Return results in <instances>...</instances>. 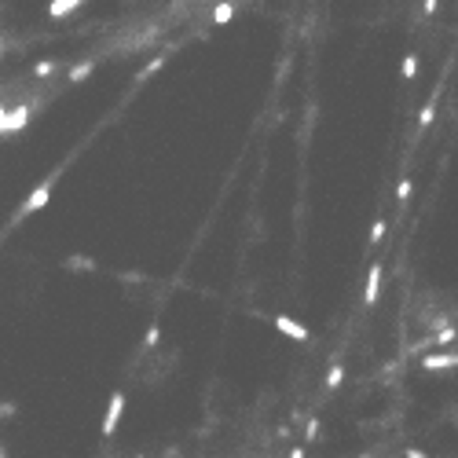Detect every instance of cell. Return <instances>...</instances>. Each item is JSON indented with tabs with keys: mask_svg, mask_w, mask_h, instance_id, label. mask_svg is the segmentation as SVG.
I'll use <instances>...</instances> for the list:
<instances>
[{
	"mask_svg": "<svg viewBox=\"0 0 458 458\" xmlns=\"http://www.w3.org/2000/svg\"><path fill=\"white\" fill-rule=\"evenodd\" d=\"M407 458H429L425 451H418V447H407Z\"/></svg>",
	"mask_w": 458,
	"mask_h": 458,
	"instance_id": "cell-20",
	"label": "cell"
},
{
	"mask_svg": "<svg viewBox=\"0 0 458 458\" xmlns=\"http://www.w3.org/2000/svg\"><path fill=\"white\" fill-rule=\"evenodd\" d=\"M8 414H15V407H12V403H4V407H0V418H8Z\"/></svg>",
	"mask_w": 458,
	"mask_h": 458,
	"instance_id": "cell-21",
	"label": "cell"
},
{
	"mask_svg": "<svg viewBox=\"0 0 458 458\" xmlns=\"http://www.w3.org/2000/svg\"><path fill=\"white\" fill-rule=\"evenodd\" d=\"M231 15H235V4H220L217 12H213V23H228Z\"/></svg>",
	"mask_w": 458,
	"mask_h": 458,
	"instance_id": "cell-12",
	"label": "cell"
},
{
	"mask_svg": "<svg viewBox=\"0 0 458 458\" xmlns=\"http://www.w3.org/2000/svg\"><path fill=\"white\" fill-rule=\"evenodd\" d=\"M158 337H162V326H151V330L143 334V348H147V352H151V348H158Z\"/></svg>",
	"mask_w": 458,
	"mask_h": 458,
	"instance_id": "cell-11",
	"label": "cell"
},
{
	"mask_svg": "<svg viewBox=\"0 0 458 458\" xmlns=\"http://www.w3.org/2000/svg\"><path fill=\"white\" fill-rule=\"evenodd\" d=\"M121 414H125V396H121V392H114V396H110V403H106L103 436H114V429H118V422H121Z\"/></svg>",
	"mask_w": 458,
	"mask_h": 458,
	"instance_id": "cell-2",
	"label": "cell"
},
{
	"mask_svg": "<svg viewBox=\"0 0 458 458\" xmlns=\"http://www.w3.org/2000/svg\"><path fill=\"white\" fill-rule=\"evenodd\" d=\"M34 73H37V77H48V73H56V62H40Z\"/></svg>",
	"mask_w": 458,
	"mask_h": 458,
	"instance_id": "cell-17",
	"label": "cell"
},
{
	"mask_svg": "<svg viewBox=\"0 0 458 458\" xmlns=\"http://www.w3.org/2000/svg\"><path fill=\"white\" fill-rule=\"evenodd\" d=\"M378 290H381V264H370L367 290H363V304H367V308H374V304H378Z\"/></svg>",
	"mask_w": 458,
	"mask_h": 458,
	"instance_id": "cell-5",
	"label": "cell"
},
{
	"mask_svg": "<svg viewBox=\"0 0 458 458\" xmlns=\"http://www.w3.org/2000/svg\"><path fill=\"white\" fill-rule=\"evenodd\" d=\"M315 436H319V418H312V422H308V429H304V440H315Z\"/></svg>",
	"mask_w": 458,
	"mask_h": 458,
	"instance_id": "cell-16",
	"label": "cell"
},
{
	"mask_svg": "<svg viewBox=\"0 0 458 458\" xmlns=\"http://www.w3.org/2000/svg\"><path fill=\"white\" fill-rule=\"evenodd\" d=\"M436 4H440V0H422V15H425V19H429V15L436 12Z\"/></svg>",
	"mask_w": 458,
	"mask_h": 458,
	"instance_id": "cell-19",
	"label": "cell"
},
{
	"mask_svg": "<svg viewBox=\"0 0 458 458\" xmlns=\"http://www.w3.org/2000/svg\"><path fill=\"white\" fill-rule=\"evenodd\" d=\"M411 198V180H400V206H407Z\"/></svg>",
	"mask_w": 458,
	"mask_h": 458,
	"instance_id": "cell-15",
	"label": "cell"
},
{
	"mask_svg": "<svg viewBox=\"0 0 458 458\" xmlns=\"http://www.w3.org/2000/svg\"><path fill=\"white\" fill-rule=\"evenodd\" d=\"M455 337H458V330H451V326H447V330H444V334H436L433 341H425V345H440V348H444V345H451V341H455Z\"/></svg>",
	"mask_w": 458,
	"mask_h": 458,
	"instance_id": "cell-10",
	"label": "cell"
},
{
	"mask_svg": "<svg viewBox=\"0 0 458 458\" xmlns=\"http://www.w3.org/2000/svg\"><path fill=\"white\" fill-rule=\"evenodd\" d=\"M458 367V352H433L422 359V370H455Z\"/></svg>",
	"mask_w": 458,
	"mask_h": 458,
	"instance_id": "cell-4",
	"label": "cell"
},
{
	"mask_svg": "<svg viewBox=\"0 0 458 458\" xmlns=\"http://www.w3.org/2000/svg\"><path fill=\"white\" fill-rule=\"evenodd\" d=\"M290 458H304V447H293V451H290Z\"/></svg>",
	"mask_w": 458,
	"mask_h": 458,
	"instance_id": "cell-22",
	"label": "cell"
},
{
	"mask_svg": "<svg viewBox=\"0 0 458 458\" xmlns=\"http://www.w3.org/2000/svg\"><path fill=\"white\" fill-rule=\"evenodd\" d=\"M418 121H422V129L433 121V103H425V106H422V118H418Z\"/></svg>",
	"mask_w": 458,
	"mask_h": 458,
	"instance_id": "cell-18",
	"label": "cell"
},
{
	"mask_svg": "<svg viewBox=\"0 0 458 458\" xmlns=\"http://www.w3.org/2000/svg\"><path fill=\"white\" fill-rule=\"evenodd\" d=\"M275 330L286 334V337H293V341H308V337H312V334H308V326L297 323V319H290V315H275Z\"/></svg>",
	"mask_w": 458,
	"mask_h": 458,
	"instance_id": "cell-3",
	"label": "cell"
},
{
	"mask_svg": "<svg viewBox=\"0 0 458 458\" xmlns=\"http://www.w3.org/2000/svg\"><path fill=\"white\" fill-rule=\"evenodd\" d=\"M56 180H59V169H56V173H51V176L45 180V184H40V187L34 191V195H29V198L23 202V213H26V217H29V213H37V209H45L48 202H51V187H56Z\"/></svg>",
	"mask_w": 458,
	"mask_h": 458,
	"instance_id": "cell-1",
	"label": "cell"
},
{
	"mask_svg": "<svg viewBox=\"0 0 458 458\" xmlns=\"http://www.w3.org/2000/svg\"><path fill=\"white\" fill-rule=\"evenodd\" d=\"M0 458H4V447H0Z\"/></svg>",
	"mask_w": 458,
	"mask_h": 458,
	"instance_id": "cell-23",
	"label": "cell"
},
{
	"mask_svg": "<svg viewBox=\"0 0 458 458\" xmlns=\"http://www.w3.org/2000/svg\"><path fill=\"white\" fill-rule=\"evenodd\" d=\"M341 381H345V367H337V363H334V367L326 370V389H337Z\"/></svg>",
	"mask_w": 458,
	"mask_h": 458,
	"instance_id": "cell-8",
	"label": "cell"
},
{
	"mask_svg": "<svg viewBox=\"0 0 458 458\" xmlns=\"http://www.w3.org/2000/svg\"><path fill=\"white\" fill-rule=\"evenodd\" d=\"M67 268H70V272H92V268H95V261H88V257H70V261H67Z\"/></svg>",
	"mask_w": 458,
	"mask_h": 458,
	"instance_id": "cell-9",
	"label": "cell"
},
{
	"mask_svg": "<svg viewBox=\"0 0 458 458\" xmlns=\"http://www.w3.org/2000/svg\"><path fill=\"white\" fill-rule=\"evenodd\" d=\"M77 4H81V0H56V4L48 8V15H51V19H59V15H67L70 8H77Z\"/></svg>",
	"mask_w": 458,
	"mask_h": 458,
	"instance_id": "cell-6",
	"label": "cell"
},
{
	"mask_svg": "<svg viewBox=\"0 0 458 458\" xmlns=\"http://www.w3.org/2000/svg\"><path fill=\"white\" fill-rule=\"evenodd\" d=\"M385 228H389L385 220H374V224H370V242H381V239H385Z\"/></svg>",
	"mask_w": 458,
	"mask_h": 458,
	"instance_id": "cell-13",
	"label": "cell"
},
{
	"mask_svg": "<svg viewBox=\"0 0 458 458\" xmlns=\"http://www.w3.org/2000/svg\"><path fill=\"white\" fill-rule=\"evenodd\" d=\"M414 77H418V56L411 51V56L403 59V81H414Z\"/></svg>",
	"mask_w": 458,
	"mask_h": 458,
	"instance_id": "cell-7",
	"label": "cell"
},
{
	"mask_svg": "<svg viewBox=\"0 0 458 458\" xmlns=\"http://www.w3.org/2000/svg\"><path fill=\"white\" fill-rule=\"evenodd\" d=\"M88 73H92V62H81V67L70 70V81H81V77H88Z\"/></svg>",
	"mask_w": 458,
	"mask_h": 458,
	"instance_id": "cell-14",
	"label": "cell"
}]
</instances>
